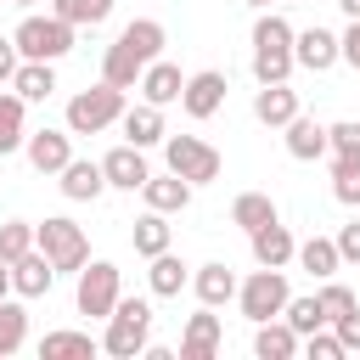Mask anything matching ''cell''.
Listing matches in <instances>:
<instances>
[{
	"label": "cell",
	"mask_w": 360,
	"mask_h": 360,
	"mask_svg": "<svg viewBox=\"0 0 360 360\" xmlns=\"http://www.w3.org/2000/svg\"><path fill=\"white\" fill-rule=\"evenodd\" d=\"M101 338L90 332H45L39 338V360H96Z\"/></svg>",
	"instance_id": "83f0119b"
},
{
	"label": "cell",
	"mask_w": 360,
	"mask_h": 360,
	"mask_svg": "<svg viewBox=\"0 0 360 360\" xmlns=\"http://www.w3.org/2000/svg\"><path fill=\"white\" fill-rule=\"evenodd\" d=\"M22 343H28V309L17 304V292H6L0 298V360H11Z\"/></svg>",
	"instance_id": "4dcf8cb0"
},
{
	"label": "cell",
	"mask_w": 360,
	"mask_h": 360,
	"mask_svg": "<svg viewBox=\"0 0 360 360\" xmlns=\"http://www.w3.org/2000/svg\"><path fill=\"white\" fill-rule=\"evenodd\" d=\"M298 6H309V0H298Z\"/></svg>",
	"instance_id": "c3c4849f"
},
{
	"label": "cell",
	"mask_w": 360,
	"mask_h": 360,
	"mask_svg": "<svg viewBox=\"0 0 360 360\" xmlns=\"http://www.w3.org/2000/svg\"><path fill=\"white\" fill-rule=\"evenodd\" d=\"M242 6H253V11H264V6H270V0H242Z\"/></svg>",
	"instance_id": "bcb514c9"
},
{
	"label": "cell",
	"mask_w": 360,
	"mask_h": 360,
	"mask_svg": "<svg viewBox=\"0 0 360 360\" xmlns=\"http://www.w3.org/2000/svg\"><path fill=\"white\" fill-rule=\"evenodd\" d=\"M292 22L281 11H259L253 17V79L259 84H281L292 79Z\"/></svg>",
	"instance_id": "7a4b0ae2"
},
{
	"label": "cell",
	"mask_w": 360,
	"mask_h": 360,
	"mask_svg": "<svg viewBox=\"0 0 360 360\" xmlns=\"http://www.w3.org/2000/svg\"><path fill=\"white\" fill-rule=\"evenodd\" d=\"M152 338V304L146 298H118L112 315H107V332H101V349L112 360H135Z\"/></svg>",
	"instance_id": "5b68a950"
},
{
	"label": "cell",
	"mask_w": 360,
	"mask_h": 360,
	"mask_svg": "<svg viewBox=\"0 0 360 360\" xmlns=\"http://www.w3.org/2000/svg\"><path fill=\"white\" fill-rule=\"evenodd\" d=\"M315 298H321V309H326V326H332L338 315H349V309H360V298H354V292H349V287H343L338 276H326V281L315 287Z\"/></svg>",
	"instance_id": "d590c367"
},
{
	"label": "cell",
	"mask_w": 360,
	"mask_h": 360,
	"mask_svg": "<svg viewBox=\"0 0 360 360\" xmlns=\"http://www.w3.org/2000/svg\"><path fill=\"white\" fill-rule=\"evenodd\" d=\"M292 112H298V90H292L287 79H281V84H259V90H253V118H259V124L281 129Z\"/></svg>",
	"instance_id": "603a6c76"
},
{
	"label": "cell",
	"mask_w": 360,
	"mask_h": 360,
	"mask_svg": "<svg viewBox=\"0 0 360 360\" xmlns=\"http://www.w3.org/2000/svg\"><path fill=\"white\" fill-rule=\"evenodd\" d=\"M56 186H62V197H68V202H96V197L107 191V174H101V163H96V158H68V163H62V174H56Z\"/></svg>",
	"instance_id": "5bb4252c"
},
{
	"label": "cell",
	"mask_w": 360,
	"mask_h": 360,
	"mask_svg": "<svg viewBox=\"0 0 360 360\" xmlns=\"http://www.w3.org/2000/svg\"><path fill=\"white\" fill-rule=\"evenodd\" d=\"M118 298H124L118 264H112V259H84V264H79V287H73V309L90 315V321H107Z\"/></svg>",
	"instance_id": "8992f818"
},
{
	"label": "cell",
	"mask_w": 360,
	"mask_h": 360,
	"mask_svg": "<svg viewBox=\"0 0 360 360\" xmlns=\"http://www.w3.org/2000/svg\"><path fill=\"white\" fill-rule=\"evenodd\" d=\"M191 180H180L174 169L169 174H146V186H141V197H146V208H158V214H180L186 202H191Z\"/></svg>",
	"instance_id": "cb8c5ba5"
},
{
	"label": "cell",
	"mask_w": 360,
	"mask_h": 360,
	"mask_svg": "<svg viewBox=\"0 0 360 360\" xmlns=\"http://www.w3.org/2000/svg\"><path fill=\"white\" fill-rule=\"evenodd\" d=\"M163 163H169L180 180H191V186H208V180H219V169H225V158H219L202 135H163Z\"/></svg>",
	"instance_id": "9c48e42d"
},
{
	"label": "cell",
	"mask_w": 360,
	"mask_h": 360,
	"mask_svg": "<svg viewBox=\"0 0 360 360\" xmlns=\"http://www.w3.org/2000/svg\"><path fill=\"white\" fill-rule=\"evenodd\" d=\"M338 62H349L360 73V17H349V28L338 34Z\"/></svg>",
	"instance_id": "60d3db41"
},
{
	"label": "cell",
	"mask_w": 360,
	"mask_h": 360,
	"mask_svg": "<svg viewBox=\"0 0 360 360\" xmlns=\"http://www.w3.org/2000/svg\"><path fill=\"white\" fill-rule=\"evenodd\" d=\"M326 158H360V118L326 124Z\"/></svg>",
	"instance_id": "8d00e7d4"
},
{
	"label": "cell",
	"mask_w": 360,
	"mask_h": 360,
	"mask_svg": "<svg viewBox=\"0 0 360 360\" xmlns=\"http://www.w3.org/2000/svg\"><path fill=\"white\" fill-rule=\"evenodd\" d=\"M332 197L343 208H360V158H332Z\"/></svg>",
	"instance_id": "e575fe53"
},
{
	"label": "cell",
	"mask_w": 360,
	"mask_h": 360,
	"mask_svg": "<svg viewBox=\"0 0 360 360\" xmlns=\"http://www.w3.org/2000/svg\"><path fill=\"white\" fill-rule=\"evenodd\" d=\"M332 332H338V343H343V354H354V349H360V309H349V315H338V321H332Z\"/></svg>",
	"instance_id": "b9f144b4"
},
{
	"label": "cell",
	"mask_w": 360,
	"mask_h": 360,
	"mask_svg": "<svg viewBox=\"0 0 360 360\" xmlns=\"http://www.w3.org/2000/svg\"><path fill=\"white\" fill-rule=\"evenodd\" d=\"M11 90H17L22 101H51V96H56V62H17Z\"/></svg>",
	"instance_id": "484cf974"
},
{
	"label": "cell",
	"mask_w": 360,
	"mask_h": 360,
	"mask_svg": "<svg viewBox=\"0 0 360 360\" xmlns=\"http://www.w3.org/2000/svg\"><path fill=\"white\" fill-rule=\"evenodd\" d=\"M270 219H281L276 202H270V191H242V197L231 202V225H242V231H259V225H270Z\"/></svg>",
	"instance_id": "1f68e13d"
},
{
	"label": "cell",
	"mask_w": 360,
	"mask_h": 360,
	"mask_svg": "<svg viewBox=\"0 0 360 360\" xmlns=\"http://www.w3.org/2000/svg\"><path fill=\"white\" fill-rule=\"evenodd\" d=\"M248 248H253V264H270V270H287V264H292V253H298V242H292V231H287L281 219H270V225L248 231Z\"/></svg>",
	"instance_id": "9a60e30c"
},
{
	"label": "cell",
	"mask_w": 360,
	"mask_h": 360,
	"mask_svg": "<svg viewBox=\"0 0 360 360\" xmlns=\"http://www.w3.org/2000/svg\"><path fill=\"white\" fill-rule=\"evenodd\" d=\"M253 354H259V360H292V354H298V332H292L281 315H276V321H259V326H253Z\"/></svg>",
	"instance_id": "d4e9b609"
},
{
	"label": "cell",
	"mask_w": 360,
	"mask_h": 360,
	"mask_svg": "<svg viewBox=\"0 0 360 360\" xmlns=\"http://www.w3.org/2000/svg\"><path fill=\"white\" fill-rule=\"evenodd\" d=\"M281 129H287L281 141H287V152H292L298 163H315V158H326V124H321V118H309L304 107H298V112H292Z\"/></svg>",
	"instance_id": "2e32d148"
},
{
	"label": "cell",
	"mask_w": 360,
	"mask_h": 360,
	"mask_svg": "<svg viewBox=\"0 0 360 360\" xmlns=\"http://www.w3.org/2000/svg\"><path fill=\"white\" fill-rule=\"evenodd\" d=\"M124 118V90L118 84H90V90H79L73 101H68V129L73 135H101V129H112Z\"/></svg>",
	"instance_id": "52a82bcc"
},
{
	"label": "cell",
	"mask_w": 360,
	"mask_h": 360,
	"mask_svg": "<svg viewBox=\"0 0 360 360\" xmlns=\"http://www.w3.org/2000/svg\"><path fill=\"white\" fill-rule=\"evenodd\" d=\"M298 270H309L315 281H326V276H338L343 270V259H338V242L332 236H309V242H298Z\"/></svg>",
	"instance_id": "f546056e"
},
{
	"label": "cell",
	"mask_w": 360,
	"mask_h": 360,
	"mask_svg": "<svg viewBox=\"0 0 360 360\" xmlns=\"http://www.w3.org/2000/svg\"><path fill=\"white\" fill-rule=\"evenodd\" d=\"M51 281H56V270H51V259L39 248H28L22 259H11V292L17 298H45Z\"/></svg>",
	"instance_id": "d6986e66"
},
{
	"label": "cell",
	"mask_w": 360,
	"mask_h": 360,
	"mask_svg": "<svg viewBox=\"0 0 360 360\" xmlns=\"http://www.w3.org/2000/svg\"><path fill=\"white\" fill-rule=\"evenodd\" d=\"M163 45H169V34H163V22H158V17H135V22H124V28H118V39H112V45H107V56H101V79H107V84H118V90H135L141 68H146V62H158V56H163Z\"/></svg>",
	"instance_id": "6da1fadb"
},
{
	"label": "cell",
	"mask_w": 360,
	"mask_h": 360,
	"mask_svg": "<svg viewBox=\"0 0 360 360\" xmlns=\"http://www.w3.org/2000/svg\"><path fill=\"white\" fill-rule=\"evenodd\" d=\"M34 248L51 259L56 276H79V264L90 259V242H84V225H73L68 214H51L34 225Z\"/></svg>",
	"instance_id": "277c9868"
},
{
	"label": "cell",
	"mask_w": 360,
	"mask_h": 360,
	"mask_svg": "<svg viewBox=\"0 0 360 360\" xmlns=\"http://www.w3.org/2000/svg\"><path fill=\"white\" fill-rule=\"evenodd\" d=\"M51 11L73 28H101L112 17V0H51Z\"/></svg>",
	"instance_id": "d6a6232c"
},
{
	"label": "cell",
	"mask_w": 360,
	"mask_h": 360,
	"mask_svg": "<svg viewBox=\"0 0 360 360\" xmlns=\"http://www.w3.org/2000/svg\"><path fill=\"white\" fill-rule=\"evenodd\" d=\"M101 174H107V186H112V191H141L152 169H146V152L124 141V146H112V152L101 158Z\"/></svg>",
	"instance_id": "4fadbf2b"
},
{
	"label": "cell",
	"mask_w": 360,
	"mask_h": 360,
	"mask_svg": "<svg viewBox=\"0 0 360 360\" xmlns=\"http://www.w3.org/2000/svg\"><path fill=\"white\" fill-rule=\"evenodd\" d=\"M219 338H225V332H219V315L202 304V309L186 321V332H180V360H214V354H219Z\"/></svg>",
	"instance_id": "e0dca14e"
},
{
	"label": "cell",
	"mask_w": 360,
	"mask_h": 360,
	"mask_svg": "<svg viewBox=\"0 0 360 360\" xmlns=\"http://www.w3.org/2000/svg\"><path fill=\"white\" fill-rule=\"evenodd\" d=\"M225 73L219 68H202V73H186V90H180V107H186V118H214L219 107H225Z\"/></svg>",
	"instance_id": "30bf717a"
},
{
	"label": "cell",
	"mask_w": 360,
	"mask_h": 360,
	"mask_svg": "<svg viewBox=\"0 0 360 360\" xmlns=\"http://www.w3.org/2000/svg\"><path fill=\"white\" fill-rule=\"evenodd\" d=\"M11 6H34V0H11Z\"/></svg>",
	"instance_id": "7dc6e473"
},
{
	"label": "cell",
	"mask_w": 360,
	"mask_h": 360,
	"mask_svg": "<svg viewBox=\"0 0 360 360\" xmlns=\"http://www.w3.org/2000/svg\"><path fill=\"white\" fill-rule=\"evenodd\" d=\"M22 135H28V101L17 90H0V158L22 152Z\"/></svg>",
	"instance_id": "f1b7e54d"
},
{
	"label": "cell",
	"mask_w": 360,
	"mask_h": 360,
	"mask_svg": "<svg viewBox=\"0 0 360 360\" xmlns=\"http://www.w3.org/2000/svg\"><path fill=\"white\" fill-rule=\"evenodd\" d=\"M73 22H62L56 11H45V17H22L17 28H11V45H17V56L22 62H62L68 51H73Z\"/></svg>",
	"instance_id": "3957f363"
},
{
	"label": "cell",
	"mask_w": 360,
	"mask_h": 360,
	"mask_svg": "<svg viewBox=\"0 0 360 360\" xmlns=\"http://www.w3.org/2000/svg\"><path fill=\"white\" fill-rule=\"evenodd\" d=\"M129 242H135V253H141V259H152V253H163V248H174V225H169V214H158V208H146V214L135 219V231H129Z\"/></svg>",
	"instance_id": "4316f807"
},
{
	"label": "cell",
	"mask_w": 360,
	"mask_h": 360,
	"mask_svg": "<svg viewBox=\"0 0 360 360\" xmlns=\"http://www.w3.org/2000/svg\"><path fill=\"white\" fill-rule=\"evenodd\" d=\"M332 242H338V259H343V264H360V219L338 225V236H332Z\"/></svg>",
	"instance_id": "ab89813d"
},
{
	"label": "cell",
	"mask_w": 360,
	"mask_h": 360,
	"mask_svg": "<svg viewBox=\"0 0 360 360\" xmlns=\"http://www.w3.org/2000/svg\"><path fill=\"white\" fill-rule=\"evenodd\" d=\"M124 141L129 146H163V135H169V124H163V107H152V101H141V107H124Z\"/></svg>",
	"instance_id": "ffe728a7"
},
{
	"label": "cell",
	"mask_w": 360,
	"mask_h": 360,
	"mask_svg": "<svg viewBox=\"0 0 360 360\" xmlns=\"http://www.w3.org/2000/svg\"><path fill=\"white\" fill-rule=\"evenodd\" d=\"M281 321L298 332V338H309L315 326H326V309H321V298L309 292V298H287V309H281Z\"/></svg>",
	"instance_id": "836d02e7"
},
{
	"label": "cell",
	"mask_w": 360,
	"mask_h": 360,
	"mask_svg": "<svg viewBox=\"0 0 360 360\" xmlns=\"http://www.w3.org/2000/svg\"><path fill=\"white\" fill-rule=\"evenodd\" d=\"M298 349H304L309 360H343V343H338V332H332V326H315L309 338H298Z\"/></svg>",
	"instance_id": "f35d334b"
},
{
	"label": "cell",
	"mask_w": 360,
	"mask_h": 360,
	"mask_svg": "<svg viewBox=\"0 0 360 360\" xmlns=\"http://www.w3.org/2000/svg\"><path fill=\"white\" fill-rule=\"evenodd\" d=\"M338 11L343 17H360V0H338Z\"/></svg>",
	"instance_id": "f6af8a7d"
},
{
	"label": "cell",
	"mask_w": 360,
	"mask_h": 360,
	"mask_svg": "<svg viewBox=\"0 0 360 360\" xmlns=\"http://www.w3.org/2000/svg\"><path fill=\"white\" fill-rule=\"evenodd\" d=\"M17 62H22V56H17V45H11V39H0V84H11Z\"/></svg>",
	"instance_id": "7bdbcfd3"
},
{
	"label": "cell",
	"mask_w": 360,
	"mask_h": 360,
	"mask_svg": "<svg viewBox=\"0 0 360 360\" xmlns=\"http://www.w3.org/2000/svg\"><path fill=\"white\" fill-rule=\"evenodd\" d=\"M191 292H197V304H208V309H219V304H231L236 298V270L231 264H197L191 270Z\"/></svg>",
	"instance_id": "7402d4cb"
},
{
	"label": "cell",
	"mask_w": 360,
	"mask_h": 360,
	"mask_svg": "<svg viewBox=\"0 0 360 360\" xmlns=\"http://www.w3.org/2000/svg\"><path fill=\"white\" fill-rule=\"evenodd\" d=\"M22 152H28V163L39 174H62V163L73 158V129H28Z\"/></svg>",
	"instance_id": "8fae6325"
},
{
	"label": "cell",
	"mask_w": 360,
	"mask_h": 360,
	"mask_svg": "<svg viewBox=\"0 0 360 360\" xmlns=\"http://www.w3.org/2000/svg\"><path fill=\"white\" fill-rule=\"evenodd\" d=\"M287 298H292V287H287V270H270V264H259L248 281H236V309L259 326V321H276L281 309H287Z\"/></svg>",
	"instance_id": "ba28073f"
},
{
	"label": "cell",
	"mask_w": 360,
	"mask_h": 360,
	"mask_svg": "<svg viewBox=\"0 0 360 360\" xmlns=\"http://www.w3.org/2000/svg\"><path fill=\"white\" fill-rule=\"evenodd\" d=\"M135 90H141L152 107H169V101H180V90H186V73H180L174 62H163V56H158V62H146V68H141Z\"/></svg>",
	"instance_id": "ac0fdd59"
},
{
	"label": "cell",
	"mask_w": 360,
	"mask_h": 360,
	"mask_svg": "<svg viewBox=\"0 0 360 360\" xmlns=\"http://www.w3.org/2000/svg\"><path fill=\"white\" fill-rule=\"evenodd\" d=\"M292 62L298 68H309V73H326V68H338V34L332 28H292Z\"/></svg>",
	"instance_id": "7c38bea8"
},
{
	"label": "cell",
	"mask_w": 360,
	"mask_h": 360,
	"mask_svg": "<svg viewBox=\"0 0 360 360\" xmlns=\"http://www.w3.org/2000/svg\"><path fill=\"white\" fill-rule=\"evenodd\" d=\"M152 270H146V287H152V298H180V287L191 281V264L174 253V248H163V253H152L146 259Z\"/></svg>",
	"instance_id": "44dd1931"
},
{
	"label": "cell",
	"mask_w": 360,
	"mask_h": 360,
	"mask_svg": "<svg viewBox=\"0 0 360 360\" xmlns=\"http://www.w3.org/2000/svg\"><path fill=\"white\" fill-rule=\"evenodd\" d=\"M28 248H34V225H28V219H6V225H0V259L11 264V259H22Z\"/></svg>",
	"instance_id": "74e56055"
},
{
	"label": "cell",
	"mask_w": 360,
	"mask_h": 360,
	"mask_svg": "<svg viewBox=\"0 0 360 360\" xmlns=\"http://www.w3.org/2000/svg\"><path fill=\"white\" fill-rule=\"evenodd\" d=\"M6 292H11V264L0 259V298H6Z\"/></svg>",
	"instance_id": "ee69618b"
}]
</instances>
